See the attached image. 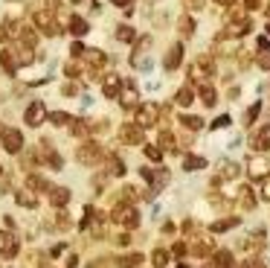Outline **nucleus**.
<instances>
[{
	"label": "nucleus",
	"mask_w": 270,
	"mask_h": 268,
	"mask_svg": "<svg viewBox=\"0 0 270 268\" xmlns=\"http://www.w3.org/2000/svg\"><path fill=\"white\" fill-rule=\"evenodd\" d=\"M160 114H163V108L157 102H143L140 111H137V125L140 128H151V125H157Z\"/></svg>",
	"instance_id": "f257e3e1"
},
{
	"label": "nucleus",
	"mask_w": 270,
	"mask_h": 268,
	"mask_svg": "<svg viewBox=\"0 0 270 268\" xmlns=\"http://www.w3.org/2000/svg\"><path fill=\"white\" fill-rule=\"evenodd\" d=\"M111 216H113V222L122 225V228H137V225H140V213H137L131 204H116Z\"/></svg>",
	"instance_id": "f03ea898"
},
{
	"label": "nucleus",
	"mask_w": 270,
	"mask_h": 268,
	"mask_svg": "<svg viewBox=\"0 0 270 268\" xmlns=\"http://www.w3.org/2000/svg\"><path fill=\"white\" fill-rule=\"evenodd\" d=\"M99 158H102V146H99V143H84V146H79V152H76V161L84 163V166H93Z\"/></svg>",
	"instance_id": "7ed1b4c3"
},
{
	"label": "nucleus",
	"mask_w": 270,
	"mask_h": 268,
	"mask_svg": "<svg viewBox=\"0 0 270 268\" xmlns=\"http://www.w3.org/2000/svg\"><path fill=\"white\" fill-rule=\"evenodd\" d=\"M17 248H20L17 236L12 231H0V257L3 260H12V257H17Z\"/></svg>",
	"instance_id": "20e7f679"
},
{
	"label": "nucleus",
	"mask_w": 270,
	"mask_h": 268,
	"mask_svg": "<svg viewBox=\"0 0 270 268\" xmlns=\"http://www.w3.org/2000/svg\"><path fill=\"white\" fill-rule=\"evenodd\" d=\"M0 134H3V149H6V152L17 155V152L23 149V134H20L17 128H3Z\"/></svg>",
	"instance_id": "39448f33"
},
{
	"label": "nucleus",
	"mask_w": 270,
	"mask_h": 268,
	"mask_svg": "<svg viewBox=\"0 0 270 268\" xmlns=\"http://www.w3.org/2000/svg\"><path fill=\"white\" fill-rule=\"evenodd\" d=\"M23 117H26V125H41L44 117H47V105L41 99H35V102H29V108H26Z\"/></svg>",
	"instance_id": "423d86ee"
},
{
	"label": "nucleus",
	"mask_w": 270,
	"mask_h": 268,
	"mask_svg": "<svg viewBox=\"0 0 270 268\" xmlns=\"http://www.w3.org/2000/svg\"><path fill=\"white\" fill-rule=\"evenodd\" d=\"M119 140H122V143H128V146H137V143H143V128H140L137 123H134V125L128 123V125H122V128H119Z\"/></svg>",
	"instance_id": "0eeeda50"
},
{
	"label": "nucleus",
	"mask_w": 270,
	"mask_h": 268,
	"mask_svg": "<svg viewBox=\"0 0 270 268\" xmlns=\"http://www.w3.org/2000/svg\"><path fill=\"white\" fill-rule=\"evenodd\" d=\"M247 172H250L253 178H268L270 175V161L268 158H253V161L247 163Z\"/></svg>",
	"instance_id": "6e6552de"
},
{
	"label": "nucleus",
	"mask_w": 270,
	"mask_h": 268,
	"mask_svg": "<svg viewBox=\"0 0 270 268\" xmlns=\"http://www.w3.org/2000/svg\"><path fill=\"white\" fill-rule=\"evenodd\" d=\"M180 58H183V44H172L169 53H166L163 67H166V70H177V67H180Z\"/></svg>",
	"instance_id": "1a4fd4ad"
},
{
	"label": "nucleus",
	"mask_w": 270,
	"mask_h": 268,
	"mask_svg": "<svg viewBox=\"0 0 270 268\" xmlns=\"http://www.w3.org/2000/svg\"><path fill=\"white\" fill-rule=\"evenodd\" d=\"M47 193H49V204H52V207L70 204V190H67V187H49Z\"/></svg>",
	"instance_id": "9d476101"
},
{
	"label": "nucleus",
	"mask_w": 270,
	"mask_h": 268,
	"mask_svg": "<svg viewBox=\"0 0 270 268\" xmlns=\"http://www.w3.org/2000/svg\"><path fill=\"white\" fill-rule=\"evenodd\" d=\"M119 90H122V82H119V76H108V79H105V88H102V93H105L108 99H116V96H119Z\"/></svg>",
	"instance_id": "9b49d317"
},
{
	"label": "nucleus",
	"mask_w": 270,
	"mask_h": 268,
	"mask_svg": "<svg viewBox=\"0 0 270 268\" xmlns=\"http://www.w3.org/2000/svg\"><path fill=\"white\" fill-rule=\"evenodd\" d=\"M0 64H3V70H6L9 76H15V73H17V58H15V53H12V50H0Z\"/></svg>",
	"instance_id": "f8f14e48"
},
{
	"label": "nucleus",
	"mask_w": 270,
	"mask_h": 268,
	"mask_svg": "<svg viewBox=\"0 0 270 268\" xmlns=\"http://www.w3.org/2000/svg\"><path fill=\"white\" fill-rule=\"evenodd\" d=\"M143 266V254H122L116 257V268H137Z\"/></svg>",
	"instance_id": "ddd939ff"
},
{
	"label": "nucleus",
	"mask_w": 270,
	"mask_h": 268,
	"mask_svg": "<svg viewBox=\"0 0 270 268\" xmlns=\"http://www.w3.org/2000/svg\"><path fill=\"white\" fill-rule=\"evenodd\" d=\"M253 149H259V152H268L270 149V128H262L259 134H253Z\"/></svg>",
	"instance_id": "4468645a"
},
{
	"label": "nucleus",
	"mask_w": 270,
	"mask_h": 268,
	"mask_svg": "<svg viewBox=\"0 0 270 268\" xmlns=\"http://www.w3.org/2000/svg\"><path fill=\"white\" fill-rule=\"evenodd\" d=\"M119 102H122V108H134V105H137V90H134L131 82H125V90H122Z\"/></svg>",
	"instance_id": "2eb2a0df"
},
{
	"label": "nucleus",
	"mask_w": 270,
	"mask_h": 268,
	"mask_svg": "<svg viewBox=\"0 0 270 268\" xmlns=\"http://www.w3.org/2000/svg\"><path fill=\"white\" fill-rule=\"evenodd\" d=\"M238 204H241V210H253V207H256V196H253L250 187H241V193H238Z\"/></svg>",
	"instance_id": "dca6fc26"
},
{
	"label": "nucleus",
	"mask_w": 270,
	"mask_h": 268,
	"mask_svg": "<svg viewBox=\"0 0 270 268\" xmlns=\"http://www.w3.org/2000/svg\"><path fill=\"white\" fill-rule=\"evenodd\" d=\"M67 29H70L73 35H84V32H87V20L79 18V15H73V18L67 20Z\"/></svg>",
	"instance_id": "f3484780"
},
{
	"label": "nucleus",
	"mask_w": 270,
	"mask_h": 268,
	"mask_svg": "<svg viewBox=\"0 0 270 268\" xmlns=\"http://www.w3.org/2000/svg\"><path fill=\"white\" fill-rule=\"evenodd\" d=\"M180 125L189 128V131H201V128H204V120L195 117V114H183V117H180Z\"/></svg>",
	"instance_id": "a211bd4d"
},
{
	"label": "nucleus",
	"mask_w": 270,
	"mask_h": 268,
	"mask_svg": "<svg viewBox=\"0 0 270 268\" xmlns=\"http://www.w3.org/2000/svg\"><path fill=\"white\" fill-rule=\"evenodd\" d=\"M218 178H238V163L221 161V163H218Z\"/></svg>",
	"instance_id": "6ab92c4d"
},
{
	"label": "nucleus",
	"mask_w": 270,
	"mask_h": 268,
	"mask_svg": "<svg viewBox=\"0 0 270 268\" xmlns=\"http://www.w3.org/2000/svg\"><path fill=\"white\" fill-rule=\"evenodd\" d=\"M204 166H206V161L198 158V155H186V158H183V169H186V172H195V169H204Z\"/></svg>",
	"instance_id": "aec40b11"
},
{
	"label": "nucleus",
	"mask_w": 270,
	"mask_h": 268,
	"mask_svg": "<svg viewBox=\"0 0 270 268\" xmlns=\"http://www.w3.org/2000/svg\"><path fill=\"white\" fill-rule=\"evenodd\" d=\"M23 268H44V254H38V251L23 254Z\"/></svg>",
	"instance_id": "412c9836"
},
{
	"label": "nucleus",
	"mask_w": 270,
	"mask_h": 268,
	"mask_svg": "<svg viewBox=\"0 0 270 268\" xmlns=\"http://www.w3.org/2000/svg\"><path fill=\"white\" fill-rule=\"evenodd\" d=\"M70 134H73V137H87V134H90V125H87L84 120H73V123H70Z\"/></svg>",
	"instance_id": "4be33fe9"
},
{
	"label": "nucleus",
	"mask_w": 270,
	"mask_h": 268,
	"mask_svg": "<svg viewBox=\"0 0 270 268\" xmlns=\"http://www.w3.org/2000/svg\"><path fill=\"white\" fill-rule=\"evenodd\" d=\"M227 266H233V254L230 251H218L215 260L209 263V268H227Z\"/></svg>",
	"instance_id": "5701e85b"
},
{
	"label": "nucleus",
	"mask_w": 270,
	"mask_h": 268,
	"mask_svg": "<svg viewBox=\"0 0 270 268\" xmlns=\"http://www.w3.org/2000/svg\"><path fill=\"white\" fill-rule=\"evenodd\" d=\"M151 266H154V268H166V266H169V251L157 248V251L151 254Z\"/></svg>",
	"instance_id": "b1692460"
},
{
	"label": "nucleus",
	"mask_w": 270,
	"mask_h": 268,
	"mask_svg": "<svg viewBox=\"0 0 270 268\" xmlns=\"http://www.w3.org/2000/svg\"><path fill=\"white\" fill-rule=\"evenodd\" d=\"M192 99H195V90H192V88H180L177 96H175L177 105H192Z\"/></svg>",
	"instance_id": "393cba45"
},
{
	"label": "nucleus",
	"mask_w": 270,
	"mask_h": 268,
	"mask_svg": "<svg viewBox=\"0 0 270 268\" xmlns=\"http://www.w3.org/2000/svg\"><path fill=\"white\" fill-rule=\"evenodd\" d=\"M160 149H166V152H177V146H175V134H172V131H160Z\"/></svg>",
	"instance_id": "a878e982"
},
{
	"label": "nucleus",
	"mask_w": 270,
	"mask_h": 268,
	"mask_svg": "<svg viewBox=\"0 0 270 268\" xmlns=\"http://www.w3.org/2000/svg\"><path fill=\"white\" fill-rule=\"evenodd\" d=\"M201 99H204V105H209V108H212V105L218 102V96H215V88L204 85V88H201Z\"/></svg>",
	"instance_id": "bb28decb"
},
{
	"label": "nucleus",
	"mask_w": 270,
	"mask_h": 268,
	"mask_svg": "<svg viewBox=\"0 0 270 268\" xmlns=\"http://www.w3.org/2000/svg\"><path fill=\"white\" fill-rule=\"evenodd\" d=\"M17 204H20V207H38V198H35L32 193L20 190V193H17Z\"/></svg>",
	"instance_id": "cd10ccee"
},
{
	"label": "nucleus",
	"mask_w": 270,
	"mask_h": 268,
	"mask_svg": "<svg viewBox=\"0 0 270 268\" xmlns=\"http://www.w3.org/2000/svg\"><path fill=\"white\" fill-rule=\"evenodd\" d=\"M177 26H180V35H186V38H189V35H195V20H192V18H186V15H183Z\"/></svg>",
	"instance_id": "c85d7f7f"
},
{
	"label": "nucleus",
	"mask_w": 270,
	"mask_h": 268,
	"mask_svg": "<svg viewBox=\"0 0 270 268\" xmlns=\"http://www.w3.org/2000/svg\"><path fill=\"white\" fill-rule=\"evenodd\" d=\"M87 61H90V67H102L105 64V53L102 50H87Z\"/></svg>",
	"instance_id": "c756f323"
},
{
	"label": "nucleus",
	"mask_w": 270,
	"mask_h": 268,
	"mask_svg": "<svg viewBox=\"0 0 270 268\" xmlns=\"http://www.w3.org/2000/svg\"><path fill=\"white\" fill-rule=\"evenodd\" d=\"M236 225H238V219L233 216V219H224V222H215V225H212L209 231H212V233H221V231H230V228H236Z\"/></svg>",
	"instance_id": "7c9ffc66"
},
{
	"label": "nucleus",
	"mask_w": 270,
	"mask_h": 268,
	"mask_svg": "<svg viewBox=\"0 0 270 268\" xmlns=\"http://www.w3.org/2000/svg\"><path fill=\"white\" fill-rule=\"evenodd\" d=\"M49 123H52V125H67V123H70V114H64V111H52V114H49Z\"/></svg>",
	"instance_id": "2f4dec72"
},
{
	"label": "nucleus",
	"mask_w": 270,
	"mask_h": 268,
	"mask_svg": "<svg viewBox=\"0 0 270 268\" xmlns=\"http://www.w3.org/2000/svg\"><path fill=\"white\" fill-rule=\"evenodd\" d=\"M26 184H29L32 190H49V184H47L44 178H38V175H29V178H26Z\"/></svg>",
	"instance_id": "473e14b6"
},
{
	"label": "nucleus",
	"mask_w": 270,
	"mask_h": 268,
	"mask_svg": "<svg viewBox=\"0 0 270 268\" xmlns=\"http://www.w3.org/2000/svg\"><path fill=\"white\" fill-rule=\"evenodd\" d=\"M116 38H119V41H134V29H131V26H125V23H122V26H119V29H116Z\"/></svg>",
	"instance_id": "72a5a7b5"
},
{
	"label": "nucleus",
	"mask_w": 270,
	"mask_h": 268,
	"mask_svg": "<svg viewBox=\"0 0 270 268\" xmlns=\"http://www.w3.org/2000/svg\"><path fill=\"white\" fill-rule=\"evenodd\" d=\"M259 111H262V105H259V102H256V105H250V108H247V114H244V125H250V123L259 117Z\"/></svg>",
	"instance_id": "f704fd0d"
},
{
	"label": "nucleus",
	"mask_w": 270,
	"mask_h": 268,
	"mask_svg": "<svg viewBox=\"0 0 270 268\" xmlns=\"http://www.w3.org/2000/svg\"><path fill=\"white\" fill-rule=\"evenodd\" d=\"M192 251H195V254H198V257H206V254H209V251H212V242H206V239H201V242H198V245H195V248H192Z\"/></svg>",
	"instance_id": "c9c22d12"
},
{
	"label": "nucleus",
	"mask_w": 270,
	"mask_h": 268,
	"mask_svg": "<svg viewBox=\"0 0 270 268\" xmlns=\"http://www.w3.org/2000/svg\"><path fill=\"white\" fill-rule=\"evenodd\" d=\"M111 175H125V163L119 158H111Z\"/></svg>",
	"instance_id": "e433bc0d"
},
{
	"label": "nucleus",
	"mask_w": 270,
	"mask_h": 268,
	"mask_svg": "<svg viewBox=\"0 0 270 268\" xmlns=\"http://www.w3.org/2000/svg\"><path fill=\"white\" fill-rule=\"evenodd\" d=\"M145 155H148L151 161H163V149H160V146H145Z\"/></svg>",
	"instance_id": "4c0bfd02"
},
{
	"label": "nucleus",
	"mask_w": 270,
	"mask_h": 268,
	"mask_svg": "<svg viewBox=\"0 0 270 268\" xmlns=\"http://www.w3.org/2000/svg\"><path fill=\"white\" fill-rule=\"evenodd\" d=\"M64 73H67V76H79V64H76V61H67Z\"/></svg>",
	"instance_id": "58836bf2"
},
{
	"label": "nucleus",
	"mask_w": 270,
	"mask_h": 268,
	"mask_svg": "<svg viewBox=\"0 0 270 268\" xmlns=\"http://www.w3.org/2000/svg\"><path fill=\"white\" fill-rule=\"evenodd\" d=\"M61 93H64V96H76V93H79V88H76V85H64V88H61Z\"/></svg>",
	"instance_id": "ea45409f"
},
{
	"label": "nucleus",
	"mask_w": 270,
	"mask_h": 268,
	"mask_svg": "<svg viewBox=\"0 0 270 268\" xmlns=\"http://www.w3.org/2000/svg\"><path fill=\"white\" fill-rule=\"evenodd\" d=\"M172 254H175V257H183V254H186V242H177V245L172 248Z\"/></svg>",
	"instance_id": "a19ab883"
},
{
	"label": "nucleus",
	"mask_w": 270,
	"mask_h": 268,
	"mask_svg": "<svg viewBox=\"0 0 270 268\" xmlns=\"http://www.w3.org/2000/svg\"><path fill=\"white\" fill-rule=\"evenodd\" d=\"M259 67H262V70H270V55H268V53H262V58H259Z\"/></svg>",
	"instance_id": "79ce46f5"
},
{
	"label": "nucleus",
	"mask_w": 270,
	"mask_h": 268,
	"mask_svg": "<svg viewBox=\"0 0 270 268\" xmlns=\"http://www.w3.org/2000/svg\"><path fill=\"white\" fill-rule=\"evenodd\" d=\"M70 53H73V55H81V53H84V44H79V41H76V44L70 47Z\"/></svg>",
	"instance_id": "37998d69"
},
{
	"label": "nucleus",
	"mask_w": 270,
	"mask_h": 268,
	"mask_svg": "<svg viewBox=\"0 0 270 268\" xmlns=\"http://www.w3.org/2000/svg\"><path fill=\"white\" fill-rule=\"evenodd\" d=\"M227 123H230V117H218V120H215V123H212V128H224V125H227Z\"/></svg>",
	"instance_id": "c03bdc74"
},
{
	"label": "nucleus",
	"mask_w": 270,
	"mask_h": 268,
	"mask_svg": "<svg viewBox=\"0 0 270 268\" xmlns=\"http://www.w3.org/2000/svg\"><path fill=\"white\" fill-rule=\"evenodd\" d=\"M111 3H113V6H119V9H128L134 0H111Z\"/></svg>",
	"instance_id": "a18cd8bd"
},
{
	"label": "nucleus",
	"mask_w": 270,
	"mask_h": 268,
	"mask_svg": "<svg viewBox=\"0 0 270 268\" xmlns=\"http://www.w3.org/2000/svg\"><path fill=\"white\" fill-rule=\"evenodd\" d=\"M186 6H189V9H201V6H204V0H186Z\"/></svg>",
	"instance_id": "49530a36"
},
{
	"label": "nucleus",
	"mask_w": 270,
	"mask_h": 268,
	"mask_svg": "<svg viewBox=\"0 0 270 268\" xmlns=\"http://www.w3.org/2000/svg\"><path fill=\"white\" fill-rule=\"evenodd\" d=\"M244 6H247V9H259V6H262V0H244Z\"/></svg>",
	"instance_id": "de8ad7c7"
},
{
	"label": "nucleus",
	"mask_w": 270,
	"mask_h": 268,
	"mask_svg": "<svg viewBox=\"0 0 270 268\" xmlns=\"http://www.w3.org/2000/svg\"><path fill=\"white\" fill-rule=\"evenodd\" d=\"M241 268H265V263H256V260H250V263H244Z\"/></svg>",
	"instance_id": "09e8293b"
},
{
	"label": "nucleus",
	"mask_w": 270,
	"mask_h": 268,
	"mask_svg": "<svg viewBox=\"0 0 270 268\" xmlns=\"http://www.w3.org/2000/svg\"><path fill=\"white\" fill-rule=\"evenodd\" d=\"M262 193H265V198H270V175H268V184H265V190H262Z\"/></svg>",
	"instance_id": "8fccbe9b"
},
{
	"label": "nucleus",
	"mask_w": 270,
	"mask_h": 268,
	"mask_svg": "<svg viewBox=\"0 0 270 268\" xmlns=\"http://www.w3.org/2000/svg\"><path fill=\"white\" fill-rule=\"evenodd\" d=\"M215 3H221V6H236V0H215Z\"/></svg>",
	"instance_id": "3c124183"
},
{
	"label": "nucleus",
	"mask_w": 270,
	"mask_h": 268,
	"mask_svg": "<svg viewBox=\"0 0 270 268\" xmlns=\"http://www.w3.org/2000/svg\"><path fill=\"white\" fill-rule=\"evenodd\" d=\"M70 3H81V0H70Z\"/></svg>",
	"instance_id": "603ef678"
},
{
	"label": "nucleus",
	"mask_w": 270,
	"mask_h": 268,
	"mask_svg": "<svg viewBox=\"0 0 270 268\" xmlns=\"http://www.w3.org/2000/svg\"><path fill=\"white\" fill-rule=\"evenodd\" d=\"M268 32H270V23H268Z\"/></svg>",
	"instance_id": "864d4df0"
},
{
	"label": "nucleus",
	"mask_w": 270,
	"mask_h": 268,
	"mask_svg": "<svg viewBox=\"0 0 270 268\" xmlns=\"http://www.w3.org/2000/svg\"><path fill=\"white\" fill-rule=\"evenodd\" d=\"M0 172H3V169H0Z\"/></svg>",
	"instance_id": "5fc2aeb1"
}]
</instances>
